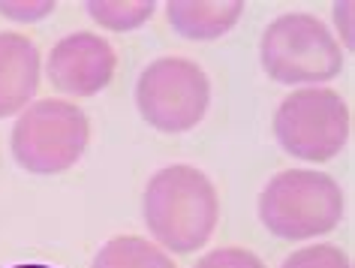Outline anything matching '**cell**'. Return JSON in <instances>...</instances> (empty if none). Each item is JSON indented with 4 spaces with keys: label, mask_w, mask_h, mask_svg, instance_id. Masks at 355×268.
Wrapping results in <instances>:
<instances>
[{
    "label": "cell",
    "mask_w": 355,
    "mask_h": 268,
    "mask_svg": "<svg viewBox=\"0 0 355 268\" xmlns=\"http://www.w3.org/2000/svg\"><path fill=\"white\" fill-rule=\"evenodd\" d=\"M220 217L217 190L193 166H166L145 187V223L159 244L175 253L199 250Z\"/></svg>",
    "instance_id": "1"
},
{
    "label": "cell",
    "mask_w": 355,
    "mask_h": 268,
    "mask_svg": "<svg viewBox=\"0 0 355 268\" xmlns=\"http://www.w3.org/2000/svg\"><path fill=\"white\" fill-rule=\"evenodd\" d=\"M259 217L277 238H316L340 223L343 193L331 175L313 169H289L265 184L259 196Z\"/></svg>",
    "instance_id": "2"
},
{
    "label": "cell",
    "mask_w": 355,
    "mask_h": 268,
    "mask_svg": "<svg viewBox=\"0 0 355 268\" xmlns=\"http://www.w3.org/2000/svg\"><path fill=\"white\" fill-rule=\"evenodd\" d=\"M262 67L274 82L316 85L340 73L343 55L319 19L304 12H289L271 22L265 31Z\"/></svg>",
    "instance_id": "3"
},
{
    "label": "cell",
    "mask_w": 355,
    "mask_h": 268,
    "mask_svg": "<svg viewBox=\"0 0 355 268\" xmlns=\"http://www.w3.org/2000/svg\"><path fill=\"white\" fill-rule=\"evenodd\" d=\"M91 124L85 112L67 100L33 103L12 130V154L21 169L37 175H55L76 166L85 154Z\"/></svg>",
    "instance_id": "4"
},
{
    "label": "cell",
    "mask_w": 355,
    "mask_h": 268,
    "mask_svg": "<svg viewBox=\"0 0 355 268\" xmlns=\"http://www.w3.org/2000/svg\"><path fill=\"white\" fill-rule=\"evenodd\" d=\"M211 82L187 58H159L145 67L136 85L139 112L163 133H187L205 118Z\"/></svg>",
    "instance_id": "5"
},
{
    "label": "cell",
    "mask_w": 355,
    "mask_h": 268,
    "mask_svg": "<svg viewBox=\"0 0 355 268\" xmlns=\"http://www.w3.org/2000/svg\"><path fill=\"white\" fill-rule=\"evenodd\" d=\"M274 136L292 157L325 163L340 154L349 139L346 103L325 87L292 91L274 115Z\"/></svg>",
    "instance_id": "6"
},
{
    "label": "cell",
    "mask_w": 355,
    "mask_h": 268,
    "mask_svg": "<svg viewBox=\"0 0 355 268\" xmlns=\"http://www.w3.org/2000/svg\"><path fill=\"white\" fill-rule=\"evenodd\" d=\"M114 76V51L96 33H73L51 49L49 78L58 91L73 97L100 94Z\"/></svg>",
    "instance_id": "7"
},
{
    "label": "cell",
    "mask_w": 355,
    "mask_h": 268,
    "mask_svg": "<svg viewBox=\"0 0 355 268\" xmlns=\"http://www.w3.org/2000/svg\"><path fill=\"white\" fill-rule=\"evenodd\" d=\"M40 87L37 46L21 33H0V118L21 112Z\"/></svg>",
    "instance_id": "8"
},
{
    "label": "cell",
    "mask_w": 355,
    "mask_h": 268,
    "mask_svg": "<svg viewBox=\"0 0 355 268\" xmlns=\"http://www.w3.org/2000/svg\"><path fill=\"white\" fill-rule=\"evenodd\" d=\"M244 12V3L238 0H217V3H190V0H175L168 3V22L172 28L187 40H217L226 31H232Z\"/></svg>",
    "instance_id": "9"
},
{
    "label": "cell",
    "mask_w": 355,
    "mask_h": 268,
    "mask_svg": "<svg viewBox=\"0 0 355 268\" xmlns=\"http://www.w3.org/2000/svg\"><path fill=\"white\" fill-rule=\"evenodd\" d=\"M91 268H175V262L150 241L136 235H121L100 247Z\"/></svg>",
    "instance_id": "10"
},
{
    "label": "cell",
    "mask_w": 355,
    "mask_h": 268,
    "mask_svg": "<svg viewBox=\"0 0 355 268\" xmlns=\"http://www.w3.org/2000/svg\"><path fill=\"white\" fill-rule=\"evenodd\" d=\"M157 3L154 0H136V3H109V0H91L87 3V12L94 15V22H100L103 28L112 31H130L139 28L141 22H148L154 15Z\"/></svg>",
    "instance_id": "11"
},
{
    "label": "cell",
    "mask_w": 355,
    "mask_h": 268,
    "mask_svg": "<svg viewBox=\"0 0 355 268\" xmlns=\"http://www.w3.org/2000/svg\"><path fill=\"white\" fill-rule=\"evenodd\" d=\"M283 268H352V262L340 247L316 244V247H304L298 253H292L283 262Z\"/></svg>",
    "instance_id": "12"
},
{
    "label": "cell",
    "mask_w": 355,
    "mask_h": 268,
    "mask_svg": "<svg viewBox=\"0 0 355 268\" xmlns=\"http://www.w3.org/2000/svg\"><path fill=\"white\" fill-rule=\"evenodd\" d=\"M196 268H265L262 259L241 247H220L214 253L202 256Z\"/></svg>",
    "instance_id": "13"
},
{
    "label": "cell",
    "mask_w": 355,
    "mask_h": 268,
    "mask_svg": "<svg viewBox=\"0 0 355 268\" xmlns=\"http://www.w3.org/2000/svg\"><path fill=\"white\" fill-rule=\"evenodd\" d=\"M51 10H55V3H0V12L19 22H37Z\"/></svg>",
    "instance_id": "14"
},
{
    "label": "cell",
    "mask_w": 355,
    "mask_h": 268,
    "mask_svg": "<svg viewBox=\"0 0 355 268\" xmlns=\"http://www.w3.org/2000/svg\"><path fill=\"white\" fill-rule=\"evenodd\" d=\"M12 268H51V265H12Z\"/></svg>",
    "instance_id": "15"
}]
</instances>
